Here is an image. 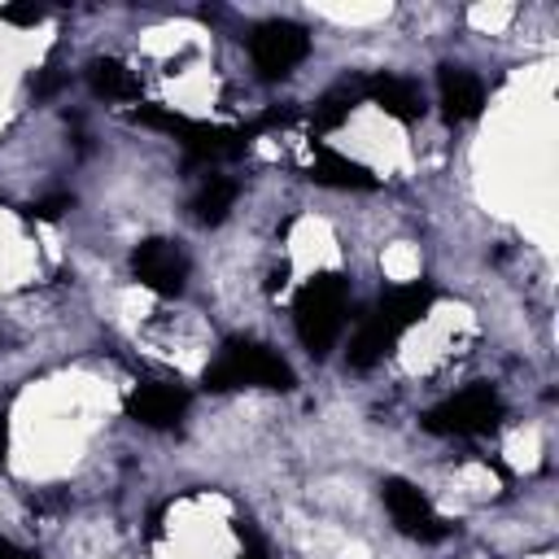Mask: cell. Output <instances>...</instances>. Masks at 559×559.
<instances>
[{
  "mask_svg": "<svg viewBox=\"0 0 559 559\" xmlns=\"http://www.w3.org/2000/svg\"><path fill=\"white\" fill-rule=\"evenodd\" d=\"M432 301H437V288L432 284H397V288H389L376 301V310L358 323V332L349 336V367L354 371L376 367L397 345V336L406 328H415L432 310Z\"/></svg>",
  "mask_w": 559,
  "mask_h": 559,
  "instance_id": "1",
  "label": "cell"
},
{
  "mask_svg": "<svg viewBox=\"0 0 559 559\" xmlns=\"http://www.w3.org/2000/svg\"><path fill=\"white\" fill-rule=\"evenodd\" d=\"M131 122L175 135L179 148H183V157H188V166L231 162V157H240V153L253 144V135L262 131L258 118H253L249 127H210V122H192V118H183V114H170L166 105H140V109L131 114Z\"/></svg>",
  "mask_w": 559,
  "mask_h": 559,
  "instance_id": "2",
  "label": "cell"
},
{
  "mask_svg": "<svg viewBox=\"0 0 559 559\" xmlns=\"http://www.w3.org/2000/svg\"><path fill=\"white\" fill-rule=\"evenodd\" d=\"M345 297H349V280L341 271H319L314 280L301 284L297 301H293V323L301 345L310 349V358H323L341 328H345Z\"/></svg>",
  "mask_w": 559,
  "mask_h": 559,
  "instance_id": "3",
  "label": "cell"
},
{
  "mask_svg": "<svg viewBox=\"0 0 559 559\" xmlns=\"http://www.w3.org/2000/svg\"><path fill=\"white\" fill-rule=\"evenodd\" d=\"M280 389L288 393L297 384L293 367L271 349V345H258V341H227L223 354L205 367V389L210 393H227V389Z\"/></svg>",
  "mask_w": 559,
  "mask_h": 559,
  "instance_id": "4",
  "label": "cell"
},
{
  "mask_svg": "<svg viewBox=\"0 0 559 559\" xmlns=\"http://www.w3.org/2000/svg\"><path fill=\"white\" fill-rule=\"evenodd\" d=\"M419 424L437 437H485L502 424V397L489 384H472V389L437 402L432 411H424Z\"/></svg>",
  "mask_w": 559,
  "mask_h": 559,
  "instance_id": "5",
  "label": "cell"
},
{
  "mask_svg": "<svg viewBox=\"0 0 559 559\" xmlns=\"http://www.w3.org/2000/svg\"><path fill=\"white\" fill-rule=\"evenodd\" d=\"M310 52V35L306 26L297 22H284V17H271L262 26H253L249 35V57H253V70L258 79L275 83V79H288Z\"/></svg>",
  "mask_w": 559,
  "mask_h": 559,
  "instance_id": "6",
  "label": "cell"
},
{
  "mask_svg": "<svg viewBox=\"0 0 559 559\" xmlns=\"http://www.w3.org/2000/svg\"><path fill=\"white\" fill-rule=\"evenodd\" d=\"M188 271H192L188 253L175 240H166V236H148L131 253V275L144 288H153L157 297H179L183 284H188Z\"/></svg>",
  "mask_w": 559,
  "mask_h": 559,
  "instance_id": "7",
  "label": "cell"
},
{
  "mask_svg": "<svg viewBox=\"0 0 559 559\" xmlns=\"http://www.w3.org/2000/svg\"><path fill=\"white\" fill-rule=\"evenodd\" d=\"M380 498H384L389 520H393L406 537H415V542H441V537H450V520H441V515L432 511V502H428L411 480L389 476V480L380 485Z\"/></svg>",
  "mask_w": 559,
  "mask_h": 559,
  "instance_id": "8",
  "label": "cell"
},
{
  "mask_svg": "<svg viewBox=\"0 0 559 559\" xmlns=\"http://www.w3.org/2000/svg\"><path fill=\"white\" fill-rule=\"evenodd\" d=\"M192 397L188 389L179 384H162V380H148V384H135L127 393V419L144 424V428H175L183 415H188Z\"/></svg>",
  "mask_w": 559,
  "mask_h": 559,
  "instance_id": "9",
  "label": "cell"
},
{
  "mask_svg": "<svg viewBox=\"0 0 559 559\" xmlns=\"http://www.w3.org/2000/svg\"><path fill=\"white\" fill-rule=\"evenodd\" d=\"M437 92H441L445 122H472L485 105V83L467 66H441L437 70Z\"/></svg>",
  "mask_w": 559,
  "mask_h": 559,
  "instance_id": "10",
  "label": "cell"
},
{
  "mask_svg": "<svg viewBox=\"0 0 559 559\" xmlns=\"http://www.w3.org/2000/svg\"><path fill=\"white\" fill-rule=\"evenodd\" d=\"M362 100L380 105L397 122H419L424 118V96L402 74H371V79H362Z\"/></svg>",
  "mask_w": 559,
  "mask_h": 559,
  "instance_id": "11",
  "label": "cell"
},
{
  "mask_svg": "<svg viewBox=\"0 0 559 559\" xmlns=\"http://www.w3.org/2000/svg\"><path fill=\"white\" fill-rule=\"evenodd\" d=\"M306 179H314V183H323V188H354V192H371V188L380 183L362 162H349V157H341V153H332V148H319V153H314Z\"/></svg>",
  "mask_w": 559,
  "mask_h": 559,
  "instance_id": "12",
  "label": "cell"
},
{
  "mask_svg": "<svg viewBox=\"0 0 559 559\" xmlns=\"http://www.w3.org/2000/svg\"><path fill=\"white\" fill-rule=\"evenodd\" d=\"M236 197H240V183L227 179V175H214V179H205V183L197 188V197L188 201V210H192V218H197L201 227H218V223L231 214Z\"/></svg>",
  "mask_w": 559,
  "mask_h": 559,
  "instance_id": "13",
  "label": "cell"
},
{
  "mask_svg": "<svg viewBox=\"0 0 559 559\" xmlns=\"http://www.w3.org/2000/svg\"><path fill=\"white\" fill-rule=\"evenodd\" d=\"M87 87L96 96H105V100H140V79L114 57L87 61Z\"/></svg>",
  "mask_w": 559,
  "mask_h": 559,
  "instance_id": "14",
  "label": "cell"
},
{
  "mask_svg": "<svg viewBox=\"0 0 559 559\" xmlns=\"http://www.w3.org/2000/svg\"><path fill=\"white\" fill-rule=\"evenodd\" d=\"M362 100V79H345V83H336L332 92H323L319 100H314V114H310V122H314V131H336L345 118H349V109Z\"/></svg>",
  "mask_w": 559,
  "mask_h": 559,
  "instance_id": "15",
  "label": "cell"
},
{
  "mask_svg": "<svg viewBox=\"0 0 559 559\" xmlns=\"http://www.w3.org/2000/svg\"><path fill=\"white\" fill-rule=\"evenodd\" d=\"M70 205H74V197H70V192H57V197H44V201H35L26 214H35V218H61Z\"/></svg>",
  "mask_w": 559,
  "mask_h": 559,
  "instance_id": "16",
  "label": "cell"
},
{
  "mask_svg": "<svg viewBox=\"0 0 559 559\" xmlns=\"http://www.w3.org/2000/svg\"><path fill=\"white\" fill-rule=\"evenodd\" d=\"M44 17V9L35 4H13V9H0V22H13V26H35Z\"/></svg>",
  "mask_w": 559,
  "mask_h": 559,
  "instance_id": "17",
  "label": "cell"
},
{
  "mask_svg": "<svg viewBox=\"0 0 559 559\" xmlns=\"http://www.w3.org/2000/svg\"><path fill=\"white\" fill-rule=\"evenodd\" d=\"M236 533H240V537H245V542H249V550H245V555H240V559H266V550H262V542H258V533H253V528H249V524H245V520H240V524H236Z\"/></svg>",
  "mask_w": 559,
  "mask_h": 559,
  "instance_id": "18",
  "label": "cell"
},
{
  "mask_svg": "<svg viewBox=\"0 0 559 559\" xmlns=\"http://www.w3.org/2000/svg\"><path fill=\"white\" fill-rule=\"evenodd\" d=\"M0 559H39V555H31V550H22L17 542H9V537H0Z\"/></svg>",
  "mask_w": 559,
  "mask_h": 559,
  "instance_id": "19",
  "label": "cell"
},
{
  "mask_svg": "<svg viewBox=\"0 0 559 559\" xmlns=\"http://www.w3.org/2000/svg\"><path fill=\"white\" fill-rule=\"evenodd\" d=\"M4 450H9V419L0 415V463H4Z\"/></svg>",
  "mask_w": 559,
  "mask_h": 559,
  "instance_id": "20",
  "label": "cell"
}]
</instances>
